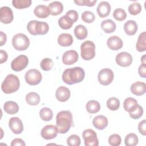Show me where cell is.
<instances>
[{
	"mask_svg": "<svg viewBox=\"0 0 146 146\" xmlns=\"http://www.w3.org/2000/svg\"><path fill=\"white\" fill-rule=\"evenodd\" d=\"M84 70L80 67H75L65 70L62 74L63 81L69 85L81 82L84 78Z\"/></svg>",
	"mask_w": 146,
	"mask_h": 146,
	"instance_id": "obj_1",
	"label": "cell"
},
{
	"mask_svg": "<svg viewBox=\"0 0 146 146\" xmlns=\"http://www.w3.org/2000/svg\"><path fill=\"white\" fill-rule=\"evenodd\" d=\"M72 124V113L69 111H62L56 116V126L58 133L63 134L67 132Z\"/></svg>",
	"mask_w": 146,
	"mask_h": 146,
	"instance_id": "obj_2",
	"label": "cell"
},
{
	"mask_svg": "<svg viewBox=\"0 0 146 146\" xmlns=\"http://www.w3.org/2000/svg\"><path fill=\"white\" fill-rule=\"evenodd\" d=\"M19 78L15 75L9 74L2 82L1 89L4 93L10 94L16 92L19 89Z\"/></svg>",
	"mask_w": 146,
	"mask_h": 146,
	"instance_id": "obj_3",
	"label": "cell"
},
{
	"mask_svg": "<svg viewBox=\"0 0 146 146\" xmlns=\"http://www.w3.org/2000/svg\"><path fill=\"white\" fill-rule=\"evenodd\" d=\"M12 44L15 50L23 51L29 47L30 45V40L25 34L18 33L13 37Z\"/></svg>",
	"mask_w": 146,
	"mask_h": 146,
	"instance_id": "obj_4",
	"label": "cell"
},
{
	"mask_svg": "<svg viewBox=\"0 0 146 146\" xmlns=\"http://www.w3.org/2000/svg\"><path fill=\"white\" fill-rule=\"evenodd\" d=\"M81 56L85 60H90L95 56V45L91 40L84 42L80 46Z\"/></svg>",
	"mask_w": 146,
	"mask_h": 146,
	"instance_id": "obj_5",
	"label": "cell"
},
{
	"mask_svg": "<svg viewBox=\"0 0 146 146\" xmlns=\"http://www.w3.org/2000/svg\"><path fill=\"white\" fill-rule=\"evenodd\" d=\"M114 78V74L112 70L105 68L101 70L98 75V81L103 86H107L111 83Z\"/></svg>",
	"mask_w": 146,
	"mask_h": 146,
	"instance_id": "obj_6",
	"label": "cell"
},
{
	"mask_svg": "<svg viewBox=\"0 0 146 146\" xmlns=\"http://www.w3.org/2000/svg\"><path fill=\"white\" fill-rule=\"evenodd\" d=\"M26 82L30 85L35 86L42 80V76L40 71L36 69H31L26 72L25 75Z\"/></svg>",
	"mask_w": 146,
	"mask_h": 146,
	"instance_id": "obj_7",
	"label": "cell"
},
{
	"mask_svg": "<svg viewBox=\"0 0 146 146\" xmlns=\"http://www.w3.org/2000/svg\"><path fill=\"white\" fill-rule=\"evenodd\" d=\"M86 146H98L99 140L96 132L91 129H85L82 134Z\"/></svg>",
	"mask_w": 146,
	"mask_h": 146,
	"instance_id": "obj_8",
	"label": "cell"
},
{
	"mask_svg": "<svg viewBox=\"0 0 146 146\" xmlns=\"http://www.w3.org/2000/svg\"><path fill=\"white\" fill-rule=\"evenodd\" d=\"M29 59L25 55H20L11 63V68L15 71H21L24 70L28 65Z\"/></svg>",
	"mask_w": 146,
	"mask_h": 146,
	"instance_id": "obj_9",
	"label": "cell"
},
{
	"mask_svg": "<svg viewBox=\"0 0 146 146\" xmlns=\"http://www.w3.org/2000/svg\"><path fill=\"white\" fill-rule=\"evenodd\" d=\"M116 63L121 67L129 66L133 60L132 55L127 52H121L116 55L115 58Z\"/></svg>",
	"mask_w": 146,
	"mask_h": 146,
	"instance_id": "obj_10",
	"label": "cell"
},
{
	"mask_svg": "<svg viewBox=\"0 0 146 146\" xmlns=\"http://www.w3.org/2000/svg\"><path fill=\"white\" fill-rule=\"evenodd\" d=\"M58 131L56 126L54 125H47L44 126L40 132L41 136L46 140H50L56 137Z\"/></svg>",
	"mask_w": 146,
	"mask_h": 146,
	"instance_id": "obj_11",
	"label": "cell"
},
{
	"mask_svg": "<svg viewBox=\"0 0 146 146\" xmlns=\"http://www.w3.org/2000/svg\"><path fill=\"white\" fill-rule=\"evenodd\" d=\"M14 18L13 11L10 7L3 6L0 9V20L4 24L11 23Z\"/></svg>",
	"mask_w": 146,
	"mask_h": 146,
	"instance_id": "obj_12",
	"label": "cell"
},
{
	"mask_svg": "<svg viewBox=\"0 0 146 146\" xmlns=\"http://www.w3.org/2000/svg\"><path fill=\"white\" fill-rule=\"evenodd\" d=\"M10 129L15 134H20L23 130V125L22 120L18 117H11L9 121Z\"/></svg>",
	"mask_w": 146,
	"mask_h": 146,
	"instance_id": "obj_13",
	"label": "cell"
},
{
	"mask_svg": "<svg viewBox=\"0 0 146 146\" xmlns=\"http://www.w3.org/2000/svg\"><path fill=\"white\" fill-rule=\"evenodd\" d=\"M78 52L73 50L66 51L62 56V62L66 65H71L76 63L78 60Z\"/></svg>",
	"mask_w": 146,
	"mask_h": 146,
	"instance_id": "obj_14",
	"label": "cell"
},
{
	"mask_svg": "<svg viewBox=\"0 0 146 146\" xmlns=\"http://www.w3.org/2000/svg\"><path fill=\"white\" fill-rule=\"evenodd\" d=\"M70 91L64 86H60L57 88L55 92V96L58 100L64 102L68 100L70 97Z\"/></svg>",
	"mask_w": 146,
	"mask_h": 146,
	"instance_id": "obj_15",
	"label": "cell"
},
{
	"mask_svg": "<svg viewBox=\"0 0 146 146\" xmlns=\"http://www.w3.org/2000/svg\"><path fill=\"white\" fill-rule=\"evenodd\" d=\"M107 46L109 48L112 50H118L120 49L123 45V43L120 38L114 35L110 36L107 42Z\"/></svg>",
	"mask_w": 146,
	"mask_h": 146,
	"instance_id": "obj_16",
	"label": "cell"
},
{
	"mask_svg": "<svg viewBox=\"0 0 146 146\" xmlns=\"http://www.w3.org/2000/svg\"><path fill=\"white\" fill-rule=\"evenodd\" d=\"M111 5L106 1L100 2L96 9L98 15L100 18H105L107 17L111 11Z\"/></svg>",
	"mask_w": 146,
	"mask_h": 146,
	"instance_id": "obj_17",
	"label": "cell"
},
{
	"mask_svg": "<svg viewBox=\"0 0 146 146\" xmlns=\"http://www.w3.org/2000/svg\"><path fill=\"white\" fill-rule=\"evenodd\" d=\"M131 91L135 95H143L146 91V84L143 82H136L131 85Z\"/></svg>",
	"mask_w": 146,
	"mask_h": 146,
	"instance_id": "obj_18",
	"label": "cell"
},
{
	"mask_svg": "<svg viewBox=\"0 0 146 146\" xmlns=\"http://www.w3.org/2000/svg\"><path fill=\"white\" fill-rule=\"evenodd\" d=\"M48 30L49 26L47 23L43 21H36L34 29V35H44L47 33Z\"/></svg>",
	"mask_w": 146,
	"mask_h": 146,
	"instance_id": "obj_19",
	"label": "cell"
},
{
	"mask_svg": "<svg viewBox=\"0 0 146 146\" xmlns=\"http://www.w3.org/2000/svg\"><path fill=\"white\" fill-rule=\"evenodd\" d=\"M92 124L98 129L103 130L108 125V119L104 115H98L94 118Z\"/></svg>",
	"mask_w": 146,
	"mask_h": 146,
	"instance_id": "obj_20",
	"label": "cell"
},
{
	"mask_svg": "<svg viewBox=\"0 0 146 146\" xmlns=\"http://www.w3.org/2000/svg\"><path fill=\"white\" fill-rule=\"evenodd\" d=\"M123 106L124 110L129 113L135 111L138 107L139 104L135 99L131 97H128L124 101Z\"/></svg>",
	"mask_w": 146,
	"mask_h": 146,
	"instance_id": "obj_21",
	"label": "cell"
},
{
	"mask_svg": "<svg viewBox=\"0 0 146 146\" xmlns=\"http://www.w3.org/2000/svg\"><path fill=\"white\" fill-rule=\"evenodd\" d=\"M58 43L60 46L62 47L70 46L73 43V37L70 34H61L58 38Z\"/></svg>",
	"mask_w": 146,
	"mask_h": 146,
	"instance_id": "obj_22",
	"label": "cell"
},
{
	"mask_svg": "<svg viewBox=\"0 0 146 146\" xmlns=\"http://www.w3.org/2000/svg\"><path fill=\"white\" fill-rule=\"evenodd\" d=\"M34 13L39 18H46L50 14L48 7L43 5L36 6L34 10Z\"/></svg>",
	"mask_w": 146,
	"mask_h": 146,
	"instance_id": "obj_23",
	"label": "cell"
},
{
	"mask_svg": "<svg viewBox=\"0 0 146 146\" xmlns=\"http://www.w3.org/2000/svg\"><path fill=\"white\" fill-rule=\"evenodd\" d=\"M50 14L52 15H58L60 14L63 10L62 3L59 1H54L50 3L48 6Z\"/></svg>",
	"mask_w": 146,
	"mask_h": 146,
	"instance_id": "obj_24",
	"label": "cell"
},
{
	"mask_svg": "<svg viewBox=\"0 0 146 146\" xmlns=\"http://www.w3.org/2000/svg\"><path fill=\"white\" fill-rule=\"evenodd\" d=\"M138 26L136 22L133 20L127 21L124 25V30L128 35H133L137 31Z\"/></svg>",
	"mask_w": 146,
	"mask_h": 146,
	"instance_id": "obj_25",
	"label": "cell"
},
{
	"mask_svg": "<svg viewBox=\"0 0 146 146\" xmlns=\"http://www.w3.org/2000/svg\"><path fill=\"white\" fill-rule=\"evenodd\" d=\"M101 27L105 33H112L115 31L116 25L112 19H108L102 22Z\"/></svg>",
	"mask_w": 146,
	"mask_h": 146,
	"instance_id": "obj_26",
	"label": "cell"
},
{
	"mask_svg": "<svg viewBox=\"0 0 146 146\" xmlns=\"http://www.w3.org/2000/svg\"><path fill=\"white\" fill-rule=\"evenodd\" d=\"M5 111L9 115L17 113L19 111V106L17 103L13 101H7L3 105Z\"/></svg>",
	"mask_w": 146,
	"mask_h": 146,
	"instance_id": "obj_27",
	"label": "cell"
},
{
	"mask_svg": "<svg viewBox=\"0 0 146 146\" xmlns=\"http://www.w3.org/2000/svg\"><path fill=\"white\" fill-rule=\"evenodd\" d=\"M74 35L79 40L84 39L88 35V31L86 27L82 25L76 26L74 29Z\"/></svg>",
	"mask_w": 146,
	"mask_h": 146,
	"instance_id": "obj_28",
	"label": "cell"
},
{
	"mask_svg": "<svg viewBox=\"0 0 146 146\" xmlns=\"http://www.w3.org/2000/svg\"><path fill=\"white\" fill-rule=\"evenodd\" d=\"M136 50L139 52H144L146 50V33H141L138 37L136 44Z\"/></svg>",
	"mask_w": 146,
	"mask_h": 146,
	"instance_id": "obj_29",
	"label": "cell"
},
{
	"mask_svg": "<svg viewBox=\"0 0 146 146\" xmlns=\"http://www.w3.org/2000/svg\"><path fill=\"white\" fill-rule=\"evenodd\" d=\"M26 101L29 105L36 106L40 102V96L35 92H29L26 96Z\"/></svg>",
	"mask_w": 146,
	"mask_h": 146,
	"instance_id": "obj_30",
	"label": "cell"
},
{
	"mask_svg": "<svg viewBox=\"0 0 146 146\" xmlns=\"http://www.w3.org/2000/svg\"><path fill=\"white\" fill-rule=\"evenodd\" d=\"M86 108L88 112L90 113H95L100 110V105L99 103L95 100L88 101L86 106Z\"/></svg>",
	"mask_w": 146,
	"mask_h": 146,
	"instance_id": "obj_31",
	"label": "cell"
},
{
	"mask_svg": "<svg viewBox=\"0 0 146 146\" xmlns=\"http://www.w3.org/2000/svg\"><path fill=\"white\" fill-rule=\"evenodd\" d=\"M39 116L44 121H50L52 119V111L48 107L42 108L39 111Z\"/></svg>",
	"mask_w": 146,
	"mask_h": 146,
	"instance_id": "obj_32",
	"label": "cell"
},
{
	"mask_svg": "<svg viewBox=\"0 0 146 146\" xmlns=\"http://www.w3.org/2000/svg\"><path fill=\"white\" fill-rule=\"evenodd\" d=\"M138 142L139 139L135 133H129L125 137L124 143L126 146H135L138 144Z\"/></svg>",
	"mask_w": 146,
	"mask_h": 146,
	"instance_id": "obj_33",
	"label": "cell"
},
{
	"mask_svg": "<svg viewBox=\"0 0 146 146\" xmlns=\"http://www.w3.org/2000/svg\"><path fill=\"white\" fill-rule=\"evenodd\" d=\"M74 23L72 22L66 15H63L58 20V25L60 27L64 30L70 29Z\"/></svg>",
	"mask_w": 146,
	"mask_h": 146,
	"instance_id": "obj_34",
	"label": "cell"
},
{
	"mask_svg": "<svg viewBox=\"0 0 146 146\" xmlns=\"http://www.w3.org/2000/svg\"><path fill=\"white\" fill-rule=\"evenodd\" d=\"M32 1L31 0H13L12 3L14 7L18 9L27 8L30 6Z\"/></svg>",
	"mask_w": 146,
	"mask_h": 146,
	"instance_id": "obj_35",
	"label": "cell"
},
{
	"mask_svg": "<svg viewBox=\"0 0 146 146\" xmlns=\"http://www.w3.org/2000/svg\"><path fill=\"white\" fill-rule=\"evenodd\" d=\"M107 106L111 111H116L120 107V100L115 97L109 98L107 101Z\"/></svg>",
	"mask_w": 146,
	"mask_h": 146,
	"instance_id": "obj_36",
	"label": "cell"
},
{
	"mask_svg": "<svg viewBox=\"0 0 146 146\" xmlns=\"http://www.w3.org/2000/svg\"><path fill=\"white\" fill-rule=\"evenodd\" d=\"M113 18L119 21L124 20L127 17V14L125 10L121 8H117L113 12Z\"/></svg>",
	"mask_w": 146,
	"mask_h": 146,
	"instance_id": "obj_37",
	"label": "cell"
},
{
	"mask_svg": "<svg viewBox=\"0 0 146 146\" xmlns=\"http://www.w3.org/2000/svg\"><path fill=\"white\" fill-rule=\"evenodd\" d=\"M53 64H54V63L51 59L46 58L42 60L40 66L41 68L43 70L47 71H50L52 68Z\"/></svg>",
	"mask_w": 146,
	"mask_h": 146,
	"instance_id": "obj_38",
	"label": "cell"
},
{
	"mask_svg": "<svg viewBox=\"0 0 146 146\" xmlns=\"http://www.w3.org/2000/svg\"><path fill=\"white\" fill-rule=\"evenodd\" d=\"M141 6L138 2H134L128 6V11L131 15H137L141 11Z\"/></svg>",
	"mask_w": 146,
	"mask_h": 146,
	"instance_id": "obj_39",
	"label": "cell"
},
{
	"mask_svg": "<svg viewBox=\"0 0 146 146\" xmlns=\"http://www.w3.org/2000/svg\"><path fill=\"white\" fill-rule=\"evenodd\" d=\"M82 19L84 22L91 23L95 21V16L92 12L90 11H85L82 14Z\"/></svg>",
	"mask_w": 146,
	"mask_h": 146,
	"instance_id": "obj_40",
	"label": "cell"
},
{
	"mask_svg": "<svg viewBox=\"0 0 146 146\" xmlns=\"http://www.w3.org/2000/svg\"><path fill=\"white\" fill-rule=\"evenodd\" d=\"M67 144L70 146H79L80 139L76 135H71L67 139Z\"/></svg>",
	"mask_w": 146,
	"mask_h": 146,
	"instance_id": "obj_41",
	"label": "cell"
},
{
	"mask_svg": "<svg viewBox=\"0 0 146 146\" xmlns=\"http://www.w3.org/2000/svg\"><path fill=\"white\" fill-rule=\"evenodd\" d=\"M121 142V138L118 134H112L108 138V143L111 146H118Z\"/></svg>",
	"mask_w": 146,
	"mask_h": 146,
	"instance_id": "obj_42",
	"label": "cell"
},
{
	"mask_svg": "<svg viewBox=\"0 0 146 146\" xmlns=\"http://www.w3.org/2000/svg\"><path fill=\"white\" fill-rule=\"evenodd\" d=\"M143 114V108L140 105H139L138 107L136 108V110L135 111L129 113L130 117L133 119H139L140 117L142 116Z\"/></svg>",
	"mask_w": 146,
	"mask_h": 146,
	"instance_id": "obj_43",
	"label": "cell"
},
{
	"mask_svg": "<svg viewBox=\"0 0 146 146\" xmlns=\"http://www.w3.org/2000/svg\"><path fill=\"white\" fill-rule=\"evenodd\" d=\"M96 0H78L74 1V2L79 6H87L92 7L96 3Z\"/></svg>",
	"mask_w": 146,
	"mask_h": 146,
	"instance_id": "obj_44",
	"label": "cell"
},
{
	"mask_svg": "<svg viewBox=\"0 0 146 146\" xmlns=\"http://www.w3.org/2000/svg\"><path fill=\"white\" fill-rule=\"evenodd\" d=\"M65 15L73 23L75 22L78 19V12L74 10H71L68 11Z\"/></svg>",
	"mask_w": 146,
	"mask_h": 146,
	"instance_id": "obj_45",
	"label": "cell"
},
{
	"mask_svg": "<svg viewBox=\"0 0 146 146\" xmlns=\"http://www.w3.org/2000/svg\"><path fill=\"white\" fill-rule=\"evenodd\" d=\"M146 121L145 120H143L141 121L138 125V130L139 132L142 135L145 136L146 135Z\"/></svg>",
	"mask_w": 146,
	"mask_h": 146,
	"instance_id": "obj_46",
	"label": "cell"
},
{
	"mask_svg": "<svg viewBox=\"0 0 146 146\" xmlns=\"http://www.w3.org/2000/svg\"><path fill=\"white\" fill-rule=\"evenodd\" d=\"M10 145L11 146H18V145L25 146L26 144L22 139L19 138H15L12 140Z\"/></svg>",
	"mask_w": 146,
	"mask_h": 146,
	"instance_id": "obj_47",
	"label": "cell"
},
{
	"mask_svg": "<svg viewBox=\"0 0 146 146\" xmlns=\"http://www.w3.org/2000/svg\"><path fill=\"white\" fill-rule=\"evenodd\" d=\"M138 72L139 75L142 78H146V67L145 64L142 63L139 67Z\"/></svg>",
	"mask_w": 146,
	"mask_h": 146,
	"instance_id": "obj_48",
	"label": "cell"
},
{
	"mask_svg": "<svg viewBox=\"0 0 146 146\" xmlns=\"http://www.w3.org/2000/svg\"><path fill=\"white\" fill-rule=\"evenodd\" d=\"M0 63H3L4 62H5L7 59V57H8V55H7V52L3 50H1L0 51Z\"/></svg>",
	"mask_w": 146,
	"mask_h": 146,
	"instance_id": "obj_49",
	"label": "cell"
},
{
	"mask_svg": "<svg viewBox=\"0 0 146 146\" xmlns=\"http://www.w3.org/2000/svg\"><path fill=\"white\" fill-rule=\"evenodd\" d=\"M0 37H1V44L0 46H2L3 44H5L7 40V36L5 33H4L3 31L0 32Z\"/></svg>",
	"mask_w": 146,
	"mask_h": 146,
	"instance_id": "obj_50",
	"label": "cell"
},
{
	"mask_svg": "<svg viewBox=\"0 0 146 146\" xmlns=\"http://www.w3.org/2000/svg\"><path fill=\"white\" fill-rule=\"evenodd\" d=\"M141 62H142V63L145 64V54L141 58Z\"/></svg>",
	"mask_w": 146,
	"mask_h": 146,
	"instance_id": "obj_51",
	"label": "cell"
}]
</instances>
